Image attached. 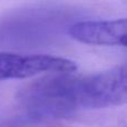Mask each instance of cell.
<instances>
[{"label": "cell", "instance_id": "1", "mask_svg": "<svg viewBox=\"0 0 127 127\" xmlns=\"http://www.w3.org/2000/svg\"><path fill=\"white\" fill-rule=\"evenodd\" d=\"M49 96L62 117L80 109H97L127 104V65L87 76L54 75Z\"/></svg>", "mask_w": 127, "mask_h": 127}, {"label": "cell", "instance_id": "3", "mask_svg": "<svg viewBox=\"0 0 127 127\" xmlns=\"http://www.w3.org/2000/svg\"><path fill=\"white\" fill-rule=\"evenodd\" d=\"M68 33L81 44L127 47V18L78 21L69 27Z\"/></svg>", "mask_w": 127, "mask_h": 127}, {"label": "cell", "instance_id": "2", "mask_svg": "<svg viewBox=\"0 0 127 127\" xmlns=\"http://www.w3.org/2000/svg\"><path fill=\"white\" fill-rule=\"evenodd\" d=\"M76 70V63L68 58L0 51V81L30 78L42 74H72Z\"/></svg>", "mask_w": 127, "mask_h": 127}]
</instances>
